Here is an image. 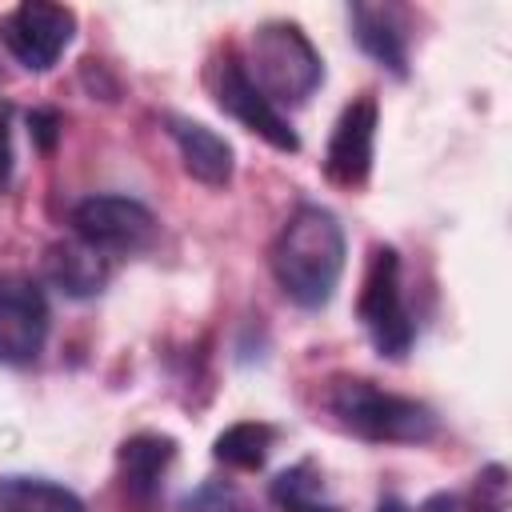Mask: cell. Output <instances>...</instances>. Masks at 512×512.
<instances>
[{
  "mask_svg": "<svg viewBox=\"0 0 512 512\" xmlns=\"http://www.w3.org/2000/svg\"><path fill=\"white\" fill-rule=\"evenodd\" d=\"M344 272V228L324 204H296L272 244V276L300 308H324Z\"/></svg>",
  "mask_w": 512,
  "mask_h": 512,
  "instance_id": "cell-1",
  "label": "cell"
},
{
  "mask_svg": "<svg viewBox=\"0 0 512 512\" xmlns=\"http://www.w3.org/2000/svg\"><path fill=\"white\" fill-rule=\"evenodd\" d=\"M324 404L344 432L368 444H424L436 436V412L424 400L384 392L364 376H336Z\"/></svg>",
  "mask_w": 512,
  "mask_h": 512,
  "instance_id": "cell-2",
  "label": "cell"
},
{
  "mask_svg": "<svg viewBox=\"0 0 512 512\" xmlns=\"http://www.w3.org/2000/svg\"><path fill=\"white\" fill-rule=\"evenodd\" d=\"M248 76L252 84L280 108V104H304L324 84V60L292 20H268L252 32L248 44Z\"/></svg>",
  "mask_w": 512,
  "mask_h": 512,
  "instance_id": "cell-3",
  "label": "cell"
},
{
  "mask_svg": "<svg viewBox=\"0 0 512 512\" xmlns=\"http://www.w3.org/2000/svg\"><path fill=\"white\" fill-rule=\"evenodd\" d=\"M356 316H360L372 348L384 360H404L412 352L416 324H412V312L404 304L396 248H388V244L372 248V260H368V272H364V288H360V300H356Z\"/></svg>",
  "mask_w": 512,
  "mask_h": 512,
  "instance_id": "cell-4",
  "label": "cell"
},
{
  "mask_svg": "<svg viewBox=\"0 0 512 512\" xmlns=\"http://www.w3.org/2000/svg\"><path fill=\"white\" fill-rule=\"evenodd\" d=\"M68 224H72V236L80 244L96 248L108 260L148 252L156 244V232H160L156 216L132 196H84L72 208Z\"/></svg>",
  "mask_w": 512,
  "mask_h": 512,
  "instance_id": "cell-5",
  "label": "cell"
},
{
  "mask_svg": "<svg viewBox=\"0 0 512 512\" xmlns=\"http://www.w3.org/2000/svg\"><path fill=\"white\" fill-rule=\"evenodd\" d=\"M76 36V12L48 0H24L0 16V44L28 72H48Z\"/></svg>",
  "mask_w": 512,
  "mask_h": 512,
  "instance_id": "cell-6",
  "label": "cell"
},
{
  "mask_svg": "<svg viewBox=\"0 0 512 512\" xmlns=\"http://www.w3.org/2000/svg\"><path fill=\"white\" fill-rule=\"evenodd\" d=\"M52 312L44 288L24 272H0V364L28 368L48 344Z\"/></svg>",
  "mask_w": 512,
  "mask_h": 512,
  "instance_id": "cell-7",
  "label": "cell"
},
{
  "mask_svg": "<svg viewBox=\"0 0 512 512\" xmlns=\"http://www.w3.org/2000/svg\"><path fill=\"white\" fill-rule=\"evenodd\" d=\"M212 96L220 104V112H228L232 120H240L248 132H256L264 144H272L276 152H300V136L292 132V124L280 116V108L252 84L244 60L224 48V56L212 68Z\"/></svg>",
  "mask_w": 512,
  "mask_h": 512,
  "instance_id": "cell-8",
  "label": "cell"
},
{
  "mask_svg": "<svg viewBox=\"0 0 512 512\" xmlns=\"http://www.w3.org/2000/svg\"><path fill=\"white\" fill-rule=\"evenodd\" d=\"M372 152H376V100L364 92L336 116V128L328 136L324 152V176L340 188H360L372 176Z\"/></svg>",
  "mask_w": 512,
  "mask_h": 512,
  "instance_id": "cell-9",
  "label": "cell"
},
{
  "mask_svg": "<svg viewBox=\"0 0 512 512\" xmlns=\"http://www.w3.org/2000/svg\"><path fill=\"white\" fill-rule=\"evenodd\" d=\"M176 460V440L164 432H136L116 452V476L124 488V500L140 512H156L164 476Z\"/></svg>",
  "mask_w": 512,
  "mask_h": 512,
  "instance_id": "cell-10",
  "label": "cell"
},
{
  "mask_svg": "<svg viewBox=\"0 0 512 512\" xmlns=\"http://www.w3.org/2000/svg\"><path fill=\"white\" fill-rule=\"evenodd\" d=\"M348 24L364 56H372L380 68H388L396 80L408 76V12L400 4H348Z\"/></svg>",
  "mask_w": 512,
  "mask_h": 512,
  "instance_id": "cell-11",
  "label": "cell"
},
{
  "mask_svg": "<svg viewBox=\"0 0 512 512\" xmlns=\"http://www.w3.org/2000/svg\"><path fill=\"white\" fill-rule=\"evenodd\" d=\"M164 128H168L172 144L180 148V160H184L188 176H196L208 188H224L232 180V144L220 132H212L200 120L176 116V112L164 116Z\"/></svg>",
  "mask_w": 512,
  "mask_h": 512,
  "instance_id": "cell-12",
  "label": "cell"
},
{
  "mask_svg": "<svg viewBox=\"0 0 512 512\" xmlns=\"http://www.w3.org/2000/svg\"><path fill=\"white\" fill-rule=\"evenodd\" d=\"M44 276L52 280L56 292H64L72 300H92L96 292H104V284L112 276V260L72 236V240H56L44 252Z\"/></svg>",
  "mask_w": 512,
  "mask_h": 512,
  "instance_id": "cell-13",
  "label": "cell"
},
{
  "mask_svg": "<svg viewBox=\"0 0 512 512\" xmlns=\"http://www.w3.org/2000/svg\"><path fill=\"white\" fill-rule=\"evenodd\" d=\"M268 496L280 512H344L332 500L316 460H296L284 472H276L272 484H268Z\"/></svg>",
  "mask_w": 512,
  "mask_h": 512,
  "instance_id": "cell-14",
  "label": "cell"
},
{
  "mask_svg": "<svg viewBox=\"0 0 512 512\" xmlns=\"http://www.w3.org/2000/svg\"><path fill=\"white\" fill-rule=\"evenodd\" d=\"M0 512H84V500L44 476H0Z\"/></svg>",
  "mask_w": 512,
  "mask_h": 512,
  "instance_id": "cell-15",
  "label": "cell"
},
{
  "mask_svg": "<svg viewBox=\"0 0 512 512\" xmlns=\"http://www.w3.org/2000/svg\"><path fill=\"white\" fill-rule=\"evenodd\" d=\"M272 444H276V428L272 424H264V420H240V424H228L212 440V456L220 464H228V468L256 472V468H264Z\"/></svg>",
  "mask_w": 512,
  "mask_h": 512,
  "instance_id": "cell-16",
  "label": "cell"
},
{
  "mask_svg": "<svg viewBox=\"0 0 512 512\" xmlns=\"http://www.w3.org/2000/svg\"><path fill=\"white\" fill-rule=\"evenodd\" d=\"M180 512H260V508L236 484H228V480H204V484H196L180 500Z\"/></svg>",
  "mask_w": 512,
  "mask_h": 512,
  "instance_id": "cell-17",
  "label": "cell"
},
{
  "mask_svg": "<svg viewBox=\"0 0 512 512\" xmlns=\"http://www.w3.org/2000/svg\"><path fill=\"white\" fill-rule=\"evenodd\" d=\"M468 512H508V468L504 464H488L480 468L476 484H472V504Z\"/></svg>",
  "mask_w": 512,
  "mask_h": 512,
  "instance_id": "cell-18",
  "label": "cell"
},
{
  "mask_svg": "<svg viewBox=\"0 0 512 512\" xmlns=\"http://www.w3.org/2000/svg\"><path fill=\"white\" fill-rule=\"evenodd\" d=\"M28 132L40 144V152H52L56 136H60V112L56 108H32L28 112Z\"/></svg>",
  "mask_w": 512,
  "mask_h": 512,
  "instance_id": "cell-19",
  "label": "cell"
},
{
  "mask_svg": "<svg viewBox=\"0 0 512 512\" xmlns=\"http://www.w3.org/2000/svg\"><path fill=\"white\" fill-rule=\"evenodd\" d=\"M12 164H16V156H12V104L0 100V192L12 184Z\"/></svg>",
  "mask_w": 512,
  "mask_h": 512,
  "instance_id": "cell-20",
  "label": "cell"
},
{
  "mask_svg": "<svg viewBox=\"0 0 512 512\" xmlns=\"http://www.w3.org/2000/svg\"><path fill=\"white\" fill-rule=\"evenodd\" d=\"M376 512H412V508H408V504H404L396 492H384V496L376 500Z\"/></svg>",
  "mask_w": 512,
  "mask_h": 512,
  "instance_id": "cell-21",
  "label": "cell"
},
{
  "mask_svg": "<svg viewBox=\"0 0 512 512\" xmlns=\"http://www.w3.org/2000/svg\"><path fill=\"white\" fill-rule=\"evenodd\" d=\"M424 512H456V500H452V496H432V500L424 504Z\"/></svg>",
  "mask_w": 512,
  "mask_h": 512,
  "instance_id": "cell-22",
  "label": "cell"
}]
</instances>
